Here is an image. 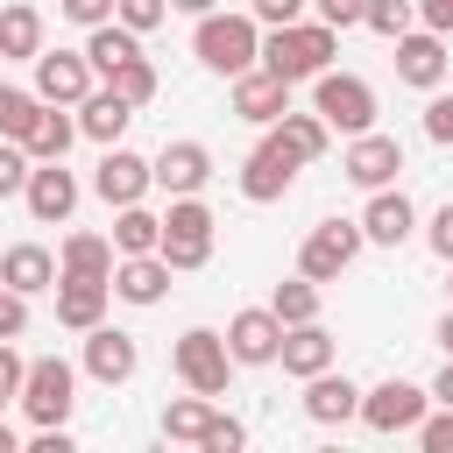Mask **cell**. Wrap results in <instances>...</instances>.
<instances>
[{
  "label": "cell",
  "mask_w": 453,
  "mask_h": 453,
  "mask_svg": "<svg viewBox=\"0 0 453 453\" xmlns=\"http://www.w3.org/2000/svg\"><path fill=\"white\" fill-rule=\"evenodd\" d=\"M64 7V21H78V28H99V21H113V0H57Z\"/></svg>",
  "instance_id": "cell-41"
},
{
  "label": "cell",
  "mask_w": 453,
  "mask_h": 453,
  "mask_svg": "<svg viewBox=\"0 0 453 453\" xmlns=\"http://www.w3.org/2000/svg\"><path fill=\"white\" fill-rule=\"evenodd\" d=\"M64 276H85V283L113 290V241L106 234H71L64 241Z\"/></svg>",
  "instance_id": "cell-28"
},
{
  "label": "cell",
  "mask_w": 453,
  "mask_h": 453,
  "mask_svg": "<svg viewBox=\"0 0 453 453\" xmlns=\"http://www.w3.org/2000/svg\"><path fill=\"white\" fill-rule=\"evenodd\" d=\"M269 311H276L283 326H304V319H319V283H311V276H297V283H276Z\"/></svg>",
  "instance_id": "cell-34"
},
{
  "label": "cell",
  "mask_w": 453,
  "mask_h": 453,
  "mask_svg": "<svg viewBox=\"0 0 453 453\" xmlns=\"http://www.w3.org/2000/svg\"><path fill=\"white\" fill-rule=\"evenodd\" d=\"M21 184H28V149H21V142H7V134H0V198H14V191H21Z\"/></svg>",
  "instance_id": "cell-38"
},
{
  "label": "cell",
  "mask_w": 453,
  "mask_h": 453,
  "mask_svg": "<svg viewBox=\"0 0 453 453\" xmlns=\"http://www.w3.org/2000/svg\"><path fill=\"white\" fill-rule=\"evenodd\" d=\"M446 290H453V283H446Z\"/></svg>",
  "instance_id": "cell-53"
},
{
  "label": "cell",
  "mask_w": 453,
  "mask_h": 453,
  "mask_svg": "<svg viewBox=\"0 0 453 453\" xmlns=\"http://www.w3.org/2000/svg\"><path fill=\"white\" fill-rule=\"evenodd\" d=\"M212 226H219V219H212V212L198 205V191H184V198H177V205L163 212L156 255L170 262V276H177V269H205V262H212Z\"/></svg>",
  "instance_id": "cell-3"
},
{
  "label": "cell",
  "mask_w": 453,
  "mask_h": 453,
  "mask_svg": "<svg viewBox=\"0 0 453 453\" xmlns=\"http://www.w3.org/2000/svg\"><path fill=\"white\" fill-rule=\"evenodd\" d=\"M163 14H170V0H113V21H120V28H134V35L163 28Z\"/></svg>",
  "instance_id": "cell-36"
},
{
  "label": "cell",
  "mask_w": 453,
  "mask_h": 453,
  "mask_svg": "<svg viewBox=\"0 0 453 453\" xmlns=\"http://www.w3.org/2000/svg\"><path fill=\"white\" fill-rule=\"evenodd\" d=\"M99 319H106V283L57 276V326H71V333H92Z\"/></svg>",
  "instance_id": "cell-26"
},
{
  "label": "cell",
  "mask_w": 453,
  "mask_h": 453,
  "mask_svg": "<svg viewBox=\"0 0 453 453\" xmlns=\"http://www.w3.org/2000/svg\"><path fill=\"white\" fill-rule=\"evenodd\" d=\"M248 446V432H241V418H212V432L198 439V453H241Z\"/></svg>",
  "instance_id": "cell-40"
},
{
  "label": "cell",
  "mask_w": 453,
  "mask_h": 453,
  "mask_svg": "<svg viewBox=\"0 0 453 453\" xmlns=\"http://www.w3.org/2000/svg\"><path fill=\"white\" fill-rule=\"evenodd\" d=\"M425 134H432V142H446V149H453V92H439V99H432V106H425Z\"/></svg>",
  "instance_id": "cell-42"
},
{
  "label": "cell",
  "mask_w": 453,
  "mask_h": 453,
  "mask_svg": "<svg viewBox=\"0 0 453 453\" xmlns=\"http://www.w3.org/2000/svg\"><path fill=\"white\" fill-rule=\"evenodd\" d=\"M411 432H418V446H425V453H453V403H446L439 418H418Z\"/></svg>",
  "instance_id": "cell-39"
},
{
  "label": "cell",
  "mask_w": 453,
  "mask_h": 453,
  "mask_svg": "<svg viewBox=\"0 0 453 453\" xmlns=\"http://www.w3.org/2000/svg\"><path fill=\"white\" fill-rule=\"evenodd\" d=\"M35 50H42V14L35 7H7L0 14V64L7 57H28L35 64Z\"/></svg>",
  "instance_id": "cell-32"
},
{
  "label": "cell",
  "mask_w": 453,
  "mask_h": 453,
  "mask_svg": "<svg viewBox=\"0 0 453 453\" xmlns=\"http://www.w3.org/2000/svg\"><path fill=\"white\" fill-rule=\"evenodd\" d=\"M212 418H219V411H212V396H198V389H191V396H177V403L163 411V439H184V446H198V439L212 432Z\"/></svg>",
  "instance_id": "cell-30"
},
{
  "label": "cell",
  "mask_w": 453,
  "mask_h": 453,
  "mask_svg": "<svg viewBox=\"0 0 453 453\" xmlns=\"http://www.w3.org/2000/svg\"><path fill=\"white\" fill-rule=\"evenodd\" d=\"M276 347H283V319L262 304V311H234L226 319V354L241 361V368H269L276 361Z\"/></svg>",
  "instance_id": "cell-10"
},
{
  "label": "cell",
  "mask_w": 453,
  "mask_h": 453,
  "mask_svg": "<svg viewBox=\"0 0 453 453\" xmlns=\"http://www.w3.org/2000/svg\"><path fill=\"white\" fill-rule=\"evenodd\" d=\"M234 113H241V120H255V127H269V120H283V113H290V85H283L276 71H262V64H255V71H241V78H234Z\"/></svg>",
  "instance_id": "cell-15"
},
{
  "label": "cell",
  "mask_w": 453,
  "mask_h": 453,
  "mask_svg": "<svg viewBox=\"0 0 453 453\" xmlns=\"http://www.w3.org/2000/svg\"><path fill=\"white\" fill-rule=\"evenodd\" d=\"M0 283H7V290H21V297H35V290H50V283H57V255H50V248H35V241H21V248H7V255H0Z\"/></svg>",
  "instance_id": "cell-25"
},
{
  "label": "cell",
  "mask_w": 453,
  "mask_h": 453,
  "mask_svg": "<svg viewBox=\"0 0 453 453\" xmlns=\"http://www.w3.org/2000/svg\"><path fill=\"white\" fill-rule=\"evenodd\" d=\"M340 170L361 184V191H382V184H396V170H403V149H396V134H354V149L340 156Z\"/></svg>",
  "instance_id": "cell-11"
},
{
  "label": "cell",
  "mask_w": 453,
  "mask_h": 453,
  "mask_svg": "<svg viewBox=\"0 0 453 453\" xmlns=\"http://www.w3.org/2000/svg\"><path fill=\"white\" fill-rule=\"evenodd\" d=\"M177 375H184V389H198V396H226V375H234L226 333H212V326H191V333L177 340Z\"/></svg>",
  "instance_id": "cell-6"
},
{
  "label": "cell",
  "mask_w": 453,
  "mask_h": 453,
  "mask_svg": "<svg viewBox=\"0 0 453 453\" xmlns=\"http://www.w3.org/2000/svg\"><path fill=\"white\" fill-rule=\"evenodd\" d=\"M71 403H78V368H71L64 354L28 361V375H21V411H28L35 425H64Z\"/></svg>",
  "instance_id": "cell-5"
},
{
  "label": "cell",
  "mask_w": 453,
  "mask_h": 453,
  "mask_svg": "<svg viewBox=\"0 0 453 453\" xmlns=\"http://www.w3.org/2000/svg\"><path fill=\"white\" fill-rule=\"evenodd\" d=\"M361 7H368V0H319V21H326V28H354Z\"/></svg>",
  "instance_id": "cell-43"
},
{
  "label": "cell",
  "mask_w": 453,
  "mask_h": 453,
  "mask_svg": "<svg viewBox=\"0 0 453 453\" xmlns=\"http://www.w3.org/2000/svg\"><path fill=\"white\" fill-rule=\"evenodd\" d=\"M163 290H170V262H163V255H120V262H113V297L156 304Z\"/></svg>",
  "instance_id": "cell-23"
},
{
  "label": "cell",
  "mask_w": 453,
  "mask_h": 453,
  "mask_svg": "<svg viewBox=\"0 0 453 453\" xmlns=\"http://www.w3.org/2000/svg\"><path fill=\"white\" fill-rule=\"evenodd\" d=\"M28 113H35V92H21V85H0V134H7V142L28 127Z\"/></svg>",
  "instance_id": "cell-37"
},
{
  "label": "cell",
  "mask_w": 453,
  "mask_h": 453,
  "mask_svg": "<svg viewBox=\"0 0 453 453\" xmlns=\"http://www.w3.org/2000/svg\"><path fill=\"white\" fill-rule=\"evenodd\" d=\"M354 411H361V389H354L347 375H333V368L304 375V418H311V425H347Z\"/></svg>",
  "instance_id": "cell-21"
},
{
  "label": "cell",
  "mask_w": 453,
  "mask_h": 453,
  "mask_svg": "<svg viewBox=\"0 0 453 453\" xmlns=\"http://www.w3.org/2000/svg\"><path fill=\"white\" fill-rule=\"evenodd\" d=\"M14 142L28 149V163H57V156L78 142V120H71L64 106H42V99H35V113H28V127H21Z\"/></svg>",
  "instance_id": "cell-17"
},
{
  "label": "cell",
  "mask_w": 453,
  "mask_h": 453,
  "mask_svg": "<svg viewBox=\"0 0 453 453\" xmlns=\"http://www.w3.org/2000/svg\"><path fill=\"white\" fill-rule=\"evenodd\" d=\"M411 14H418V0H368V7H361V21H368L375 35H389V42L411 28Z\"/></svg>",
  "instance_id": "cell-35"
},
{
  "label": "cell",
  "mask_w": 453,
  "mask_h": 453,
  "mask_svg": "<svg viewBox=\"0 0 453 453\" xmlns=\"http://www.w3.org/2000/svg\"><path fill=\"white\" fill-rule=\"evenodd\" d=\"M0 453H21V439H14V432H7V425H0Z\"/></svg>",
  "instance_id": "cell-52"
},
{
  "label": "cell",
  "mask_w": 453,
  "mask_h": 453,
  "mask_svg": "<svg viewBox=\"0 0 453 453\" xmlns=\"http://www.w3.org/2000/svg\"><path fill=\"white\" fill-rule=\"evenodd\" d=\"M411 226H418V212H411V198L389 191V184H382V191L368 198V212H361V241H375V248H403Z\"/></svg>",
  "instance_id": "cell-20"
},
{
  "label": "cell",
  "mask_w": 453,
  "mask_h": 453,
  "mask_svg": "<svg viewBox=\"0 0 453 453\" xmlns=\"http://www.w3.org/2000/svg\"><path fill=\"white\" fill-rule=\"evenodd\" d=\"M149 184H156V177H149V163H142L134 149H120V142L106 149V163H99V177H92V191H99L106 205H134Z\"/></svg>",
  "instance_id": "cell-19"
},
{
  "label": "cell",
  "mask_w": 453,
  "mask_h": 453,
  "mask_svg": "<svg viewBox=\"0 0 453 453\" xmlns=\"http://www.w3.org/2000/svg\"><path fill=\"white\" fill-rule=\"evenodd\" d=\"M446 35H432V28H403L396 35V78L403 85H418V92H432L439 78H446Z\"/></svg>",
  "instance_id": "cell-14"
},
{
  "label": "cell",
  "mask_w": 453,
  "mask_h": 453,
  "mask_svg": "<svg viewBox=\"0 0 453 453\" xmlns=\"http://www.w3.org/2000/svg\"><path fill=\"white\" fill-rule=\"evenodd\" d=\"M333 50H340V28H326V21H283V28L255 50V64L276 71L283 85H304V78H319V71L333 64Z\"/></svg>",
  "instance_id": "cell-1"
},
{
  "label": "cell",
  "mask_w": 453,
  "mask_h": 453,
  "mask_svg": "<svg viewBox=\"0 0 453 453\" xmlns=\"http://www.w3.org/2000/svg\"><path fill=\"white\" fill-rule=\"evenodd\" d=\"M177 14H212V0H170Z\"/></svg>",
  "instance_id": "cell-50"
},
{
  "label": "cell",
  "mask_w": 453,
  "mask_h": 453,
  "mask_svg": "<svg viewBox=\"0 0 453 453\" xmlns=\"http://www.w3.org/2000/svg\"><path fill=\"white\" fill-rule=\"evenodd\" d=\"M269 142H276L290 163H319V156H326V120H319V113H283V120H269Z\"/></svg>",
  "instance_id": "cell-27"
},
{
  "label": "cell",
  "mask_w": 453,
  "mask_h": 453,
  "mask_svg": "<svg viewBox=\"0 0 453 453\" xmlns=\"http://www.w3.org/2000/svg\"><path fill=\"white\" fill-rule=\"evenodd\" d=\"M127 57H142V42H134V28H120V21H99L92 35H85V64L106 78L113 64H127Z\"/></svg>",
  "instance_id": "cell-29"
},
{
  "label": "cell",
  "mask_w": 453,
  "mask_h": 453,
  "mask_svg": "<svg viewBox=\"0 0 453 453\" xmlns=\"http://www.w3.org/2000/svg\"><path fill=\"white\" fill-rule=\"evenodd\" d=\"M21 198H28V212H35L42 226H57V219H71V205H78V177L64 170V156H57V163H28Z\"/></svg>",
  "instance_id": "cell-12"
},
{
  "label": "cell",
  "mask_w": 453,
  "mask_h": 453,
  "mask_svg": "<svg viewBox=\"0 0 453 453\" xmlns=\"http://www.w3.org/2000/svg\"><path fill=\"white\" fill-rule=\"evenodd\" d=\"M21 375H28V361H21V354L0 340V396H21Z\"/></svg>",
  "instance_id": "cell-45"
},
{
  "label": "cell",
  "mask_w": 453,
  "mask_h": 453,
  "mask_svg": "<svg viewBox=\"0 0 453 453\" xmlns=\"http://www.w3.org/2000/svg\"><path fill=\"white\" fill-rule=\"evenodd\" d=\"M311 113L340 134H368L375 127V85L354 78V71H319L311 78Z\"/></svg>",
  "instance_id": "cell-4"
},
{
  "label": "cell",
  "mask_w": 453,
  "mask_h": 453,
  "mask_svg": "<svg viewBox=\"0 0 453 453\" xmlns=\"http://www.w3.org/2000/svg\"><path fill=\"white\" fill-rule=\"evenodd\" d=\"M276 361L304 382V375H319V368H333V333L319 326V319H304V326H283V347H276Z\"/></svg>",
  "instance_id": "cell-22"
},
{
  "label": "cell",
  "mask_w": 453,
  "mask_h": 453,
  "mask_svg": "<svg viewBox=\"0 0 453 453\" xmlns=\"http://www.w3.org/2000/svg\"><path fill=\"white\" fill-rule=\"evenodd\" d=\"M127 120H134V106H127V99H120L113 85H106V92H85V99H78V134H92V142H106V149H113V142L127 134Z\"/></svg>",
  "instance_id": "cell-24"
},
{
  "label": "cell",
  "mask_w": 453,
  "mask_h": 453,
  "mask_svg": "<svg viewBox=\"0 0 453 453\" xmlns=\"http://www.w3.org/2000/svg\"><path fill=\"white\" fill-rule=\"evenodd\" d=\"M28 453H71V432H64V425H35Z\"/></svg>",
  "instance_id": "cell-47"
},
{
  "label": "cell",
  "mask_w": 453,
  "mask_h": 453,
  "mask_svg": "<svg viewBox=\"0 0 453 453\" xmlns=\"http://www.w3.org/2000/svg\"><path fill=\"white\" fill-rule=\"evenodd\" d=\"M248 14H255V21H269V28H283V21H297V14H304V0H255Z\"/></svg>",
  "instance_id": "cell-44"
},
{
  "label": "cell",
  "mask_w": 453,
  "mask_h": 453,
  "mask_svg": "<svg viewBox=\"0 0 453 453\" xmlns=\"http://www.w3.org/2000/svg\"><path fill=\"white\" fill-rule=\"evenodd\" d=\"M432 396H439V403H453V354H446V368H439V382H432Z\"/></svg>",
  "instance_id": "cell-49"
},
{
  "label": "cell",
  "mask_w": 453,
  "mask_h": 453,
  "mask_svg": "<svg viewBox=\"0 0 453 453\" xmlns=\"http://www.w3.org/2000/svg\"><path fill=\"white\" fill-rule=\"evenodd\" d=\"M106 85H113L127 106H149V99H156V64H149V57H127V64L106 71Z\"/></svg>",
  "instance_id": "cell-33"
},
{
  "label": "cell",
  "mask_w": 453,
  "mask_h": 453,
  "mask_svg": "<svg viewBox=\"0 0 453 453\" xmlns=\"http://www.w3.org/2000/svg\"><path fill=\"white\" fill-rule=\"evenodd\" d=\"M304 163H290L276 142H262L248 163H241V198H255V205H269V198H283L290 191V177H297Z\"/></svg>",
  "instance_id": "cell-18"
},
{
  "label": "cell",
  "mask_w": 453,
  "mask_h": 453,
  "mask_svg": "<svg viewBox=\"0 0 453 453\" xmlns=\"http://www.w3.org/2000/svg\"><path fill=\"white\" fill-rule=\"evenodd\" d=\"M134 368H142L134 333H120V326H92V333H85V375H92V382L113 389V382H127Z\"/></svg>",
  "instance_id": "cell-13"
},
{
  "label": "cell",
  "mask_w": 453,
  "mask_h": 453,
  "mask_svg": "<svg viewBox=\"0 0 453 453\" xmlns=\"http://www.w3.org/2000/svg\"><path fill=\"white\" fill-rule=\"evenodd\" d=\"M354 255H361V219H319V226L304 234V248H297V276L333 283Z\"/></svg>",
  "instance_id": "cell-7"
},
{
  "label": "cell",
  "mask_w": 453,
  "mask_h": 453,
  "mask_svg": "<svg viewBox=\"0 0 453 453\" xmlns=\"http://www.w3.org/2000/svg\"><path fill=\"white\" fill-rule=\"evenodd\" d=\"M156 234H163V219L142 212V198H134V205H120V219H113V255H156Z\"/></svg>",
  "instance_id": "cell-31"
},
{
  "label": "cell",
  "mask_w": 453,
  "mask_h": 453,
  "mask_svg": "<svg viewBox=\"0 0 453 453\" xmlns=\"http://www.w3.org/2000/svg\"><path fill=\"white\" fill-rule=\"evenodd\" d=\"M418 21L432 35H453V0H418Z\"/></svg>",
  "instance_id": "cell-46"
},
{
  "label": "cell",
  "mask_w": 453,
  "mask_h": 453,
  "mask_svg": "<svg viewBox=\"0 0 453 453\" xmlns=\"http://www.w3.org/2000/svg\"><path fill=\"white\" fill-rule=\"evenodd\" d=\"M432 255H446V262H453V205H439V212H432Z\"/></svg>",
  "instance_id": "cell-48"
},
{
  "label": "cell",
  "mask_w": 453,
  "mask_h": 453,
  "mask_svg": "<svg viewBox=\"0 0 453 453\" xmlns=\"http://www.w3.org/2000/svg\"><path fill=\"white\" fill-rule=\"evenodd\" d=\"M0 403H7V396H0Z\"/></svg>",
  "instance_id": "cell-54"
},
{
  "label": "cell",
  "mask_w": 453,
  "mask_h": 453,
  "mask_svg": "<svg viewBox=\"0 0 453 453\" xmlns=\"http://www.w3.org/2000/svg\"><path fill=\"white\" fill-rule=\"evenodd\" d=\"M425 403H432V389H418V382H403V375H389V382H375V389H361V425L368 432H411L418 418H425Z\"/></svg>",
  "instance_id": "cell-8"
},
{
  "label": "cell",
  "mask_w": 453,
  "mask_h": 453,
  "mask_svg": "<svg viewBox=\"0 0 453 453\" xmlns=\"http://www.w3.org/2000/svg\"><path fill=\"white\" fill-rule=\"evenodd\" d=\"M85 92H92L85 50H35V99L42 106H78Z\"/></svg>",
  "instance_id": "cell-9"
},
{
  "label": "cell",
  "mask_w": 453,
  "mask_h": 453,
  "mask_svg": "<svg viewBox=\"0 0 453 453\" xmlns=\"http://www.w3.org/2000/svg\"><path fill=\"white\" fill-rule=\"evenodd\" d=\"M439 347H446V354H453V311H446V319H439Z\"/></svg>",
  "instance_id": "cell-51"
},
{
  "label": "cell",
  "mask_w": 453,
  "mask_h": 453,
  "mask_svg": "<svg viewBox=\"0 0 453 453\" xmlns=\"http://www.w3.org/2000/svg\"><path fill=\"white\" fill-rule=\"evenodd\" d=\"M191 50H198V64H205V71H226V78L255 71V50H262V35H255V14H198V35H191Z\"/></svg>",
  "instance_id": "cell-2"
},
{
  "label": "cell",
  "mask_w": 453,
  "mask_h": 453,
  "mask_svg": "<svg viewBox=\"0 0 453 453\" xmlns=\"http://www.w3.org/2000/svg\"><path fill=\"white\" fill-rule=\"evenodd\" d=\"M149 177H156L170 198H184V191H205V177H212V156H205V142H170V149L149 163Z\"/></svg>",
  "instance_id": "cell-16"
}]
</instances>
